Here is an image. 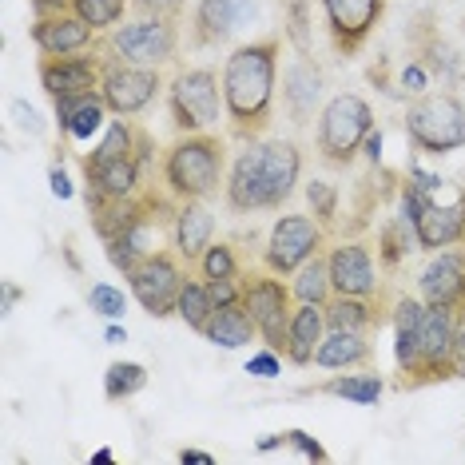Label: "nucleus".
<instances>
[{
	"instance_id": "obj_1",
	"label": "nucleus",
	"mask_w": 465,
	"mask_h": 465,
	"mask_svg": "<svg viewBox=\"0 0 465 465\" xmlns=\"http://www.w3.org/2000/svg\"><path fill=\"white\" fill-rule=\"evenodd\" d=\"M279 36H262L239 45L223 64V104L231 132L239 140H259L274 115V88H279Z\"/></svg>"
},
{
	"instance_id": "obj_2",
	"label": "nucleus",
	"mask_w": 465,
	"mask_h": 465,
	"mask_svg": "<svg viewBox=\"0 0 465 465\" xmlns=\"http://www.w3.org/2000/svg\"><path fill=\"white\" fill-rule=\"evenodd\" d=\"M163 192L187 203V199H211L219 183H227V143L211 132H183L163 152Z\"/></svg>"
},
{
	"instance_id": "obj_3",
	"label": "nucleus",
	"mask_w": 465,
	"mask_h": 465,
	"mask_svg": "<svg viewBox=\"0 0 465 465\" xmlns=\"http://www.w3.org/2000/svg\"><path fill=\"white\" fill-rule=\"evenodd\" d=\"M406 140L421 155H450L465 147V104L453 92H430L406 108Z\"/></svg>"
},
{
	"instance_id": "obj_4",
	"label": "nucleus",
	"mask_w": 465,
	"mask_h": 465,
	"mask_svg": "<svg viewBox=\"0 0 465 465\" xmlns=\"http://www.w3.org/2000/svg\"><path fill=\"white\" fill-rule=\"evenodd\" d=\"M374 132V108L358 92H338L319 112V155L331 167H351Z\"/></svg>"
},
{
	"instance_id": "obj_5",
	"label": "nucleus",
	"mask_w": 465,
	"mask_h": 465,
	"mask_svg": "<svg viewBox=\"0 0 465 465\" xmlns=\"http://www.w3.org/2000/svg\"><path fill=\"white\" fill-rule=\"evenodd\" d=\"M242 306H247L251 322L262 338V346L287 354L291 314H294V291L274 271H247L242 274Z\"/></svg>"
},
{
	"instance_id": "obj_6",
	"label": "nucleus",
	"mask_w": 465,
	"mask_h": 465,
	"mask_svg": "<svg viewBox=\"0 0 465 465\" xmlns=\"http://www.w3.org/2000/svg\"><path fill=\"white\" fill-rule=\"evenodd\" d=\"M167 108L179 132H211L219 115H227L223 76H215L211 68H183L167 84Z\"/></svg>"
},
{
	"instance_id": "obj_7",
	"label": "nucleus",
	"mask_w": 465,
	"mask_h": 465,
	"mask_svg": "<svg viewBox=\"0 0 465 465\" xmlns=\"http://www.w3.org/2000/svg\"><path fill=\"white\" fill-rule=\"evenodd\" d=\"M124 279H128L132 299L140 302L152 319H167V314H175L179 291H183V282H187V271H183V259L163 247V251H155V255H147L140 267L132 274H124Z\"/></svg>"
},
{
	"instance_id": "obj_8",
	"label": "nucleus",
	"mask_w": 465,
	"mask_h": 465,
	"mask_svg": "<svg viewBox=\"0 0 465 465\" xmlns=\"http://www.w3.org/2000/svg\"><path fill=\"white\" fill-rule=\"evenodd\" d=\"M326 247V227L311 215H279L271 227V239H267V251H262V262L267 271L291 279L302 262H311L314 255H322Z\"/></svg>"
},
{
	"instance_id": "obj_9",
	"label": "nucleus",
	"mask_w": 465,
	"mask_h": 465,
	"mask_svg": "<svg viewBox=\"0 0 465 465\" xmlns=\"http://www.w3.org/2000/svg\"><path fill=\"white\" fill-rule=\"evenodd\" d=\"M179 20L167 16H140L132 25H120L112 33V52L124 64H143V68H160L167 60H175L179 48Z\"/></svg>"
},
{
	"instance_id": "obj_10",
	"label": "nucleus",
	"mask_w": 465,
	"mask_h": 465,
	"mask_svg": "<svg viewBox=\"0 0 465 465\" xmlns=\"http://www.w3.org/2000/svg\"><path fill=\"white\" fill-rule=\"evenodd\" d=\"M338 56H358L386 16V0H319Z\"/></svg>"
},
{
	"instance_id": "obj_11",
	"label": "nucleus",
	"mask_w": 465,
	"mask_h": 465,
	"mask_svg": "<svg viewBox=\"0 0 465 465\" xmlns=\"http://www.w3.org/2000/svg\"><path fill=\"white\" fill-rule=\"evenodd\" d=\"M227 207L235 215H251V211H274V195H271V179H267V160H262V143L251 140L242 152L235 155L223 183Z\"/></svg>"
},
{
	"instance_id": "obj_12",
	"label": "nucleus",
	"mask_w": 465,
	"mask_h": 465,
	"mask_svg": "<svg viewBox=\"0 0 465 465\" xmlns=\"http://www.w3.org/2000/svg\"><path fill=\"white\" fill-rule=\"evenodd\" d=\"M458 314L450 306H430L421 314V370H418V386L433 382H450L453 378V331H458Z\"/></svg>"
},
{
	"instance_id": "obj_13",
	"label": "nucleus",
	"mask_w": 465,
	"mask_h": 465,
	"mask_svg": "<svg viewBox=\"0 0 465 465\" xmlns=\"http://www.w3.org/2000/svg\"><path fill=\"white\" fill-rule=\"evenodd\" d=\"M163 80H160V68H143V64H115L104 68V84H100V96L108 104L112 115H140L147 104L160 96Z\"/></svg>"
},
{
	"instance_id": "obj_14",
	"label": "nucleus",
	"mask_w": 465,
	"mask_h": 465,
	"mask_svg": "<svg viewBox=\"0 0 465 465\" xmlns=\"http://www.w3.org/2000/svg\"><path fill=\"white\" fill-rule=\"evenodd\" d=\"M104 68H108V60L84 56V52H68V56H40V88H45L52 100L88 96V92H100Z\"/></svg>"
},
{
	"instance_id": "obj_15",
	"label": "nucleus",
	"mask_w": 465,
	"mask_h": 465,
	"mask_svg": "<svg viewBox=\"0 0 465 465\" xmlns=\"http://www.w3.org/2000/svg\"><path fill=\"white\" fill-rule=\"evenodd\" d=\"M441 192V187H438ZM433 192L426 199V207L414 215V235H418V251H446V247H461L465 242V192L453 199H441Z\"/></svg>"
},
{
	"instance_id": "obj_16",
	"label": "nucleus",
	"mask_w": 465,
	"mask_h": 465,
	"mask_svg": "<svg viewBox=\"0 0 465 465\" xmlns=\"http://www.w3.org/2000/svg\"><path fill=\"white\" fill-rule=\"evenodd\" d=\"M418 294L430 306L465 311V247L433 251V259L418 274Z\"/></svg>"
},
{
	"instance_id": "obj_17",
	"label": "nucleus",
	"mask_w": 465,
	"mask_h": 465,
	"mask_svg": "<svg viewBox=\"0 0 465 465\" xmlns=\"http://www.w3.org/2000/svg\"><path fill=\"white\" fill-rule=\"evenodd\" d=\"M326 262H331L334 294H358V299H378L382 294L374 251L366 242H338V247L326 251Z\"/></svg>"
},
{
	"instance_id": "obj_18",
	"label": "nucleus",
	"mask_w": 465,
	"mask_h": 465,
	"mask_svg": "<svg viewBox=\"0 0 465 465\" xmlns=\"http://www.w3.org/2000/svg\"><path fill=\"white\" fill-rule=\"evenodd\" d=\"M421 314H426V299H414V294H401L394 302V314H390V326H394V362H398V386L414 390L418 370H421Z\"/></svg>"
},
{
	"instance_id": "obj_19",
	"label": "nucleus",
	"mask_w": 465,
	"mask_h": 465,
	"mask_svg": "<svg viewBox=\"0 0 465 465\" xmlns=\"http://www.w3.org/2000/svg\"><path fill=\"white\" fill-rule=\"evenodd\" d=\"M255 16V0H199L192 13V40L199 48H219Z\"/></svg>"
},
{
	"instance_id": "obj_20",
	"label": "nucleus",
	"mask_w": 465,
	"mask_h": 465,
	"mask_svg": "<svg viewBox=\"0 0 465 465\" xmlns=\"http://www.w3.org/2000/svg\"><path fill=\"white\" fill-rule=\"evenodd\" d=\"M322 68L311 56H294L287 72H282V108H287L291 124H311L326 104H322Z\"/></svg>"
},
{
	"instance_id": "obj_21",
	"label": "nucleus",
	"mask_w": 465,
	"mask_h": 465,
	"mask_svg": "<svg viewBox=\"0 0 465 465\" xmlns=\"http://www.w3.org/2000/svg\"><path fill=\"white\" fill-rule=\"evenodd\" d=\"M80 167H84V179H88V203L92 199H132V195H140L143 167H140L135 155H124V160H92V155H84Z\"/></svg>"
},
{
	"instance_id": "obj_22",
	"label": "nucleus",
	"mask_w": 465,
	"mask_h": 465,
	"mask_svg": "<svg viewBox=\"0 0 465 465\" xmlns=\"http://www.w3.org/2000/svg\"><path fill=\"white\" fill-rule=\"evenodd\" d=\"M215 242V215H211V207L203 199H187V203H179L175 219H172V247L175 255L187 262V267H199V259H203V251Z\"/></svg>"
},
{
	"instance_id": "obj_23",
	"label": "nucleus",
	"mask_w": 465,
	"mask_h": 465,
	"mask_svg": "<svg viewBox=\"0 0 465 465\" xmlns=\"http://www.w3.org/2000/svg\"><path fill=\"white\" fill-rule=\"evenodd\" d=\"M28 36H33V45L40 48V56H68V52L92 48L96 28H92L84 16H76V13H60V16L33 20Z\"/></svg>"
},
{
	"instance_id": "obj_24",
	"label": "nucleus",
	"mask_w": 465,
	"mask_h": 465,
	"mask_svg": "<svg viewBox=\"0 0 465 465\" xmlns=\"http://www.w3.org/2000/svg\"><path fill=\"white\" fill-rule=\"evenodd\" d=\"M326 338V306L319 302H294L291 334H287V362L291 366H314V351Z\"/></svg>"
},
{
	"instance_id": "obj_25",
	"label": "nucleus",
	"mask_w": 465,
	"mask_h": 465,
	"mask_svg": "<svg viewBox=\"0 0 465 465\" xmlns=\"http://www.w3.org/2000/svg\"><path fill=\"white\" fill-rule=\"evenodd\" d=\"M370 358H374V346H370L366 334H358V331H326L319 351H314V366L319 370H366Z\"/></svg>"
},
{
	"instance_id": "obj_26",
	"label": "nucleus",
	"mask_w": 465,
	"mask_h": 465,
	"mask_svg": "<svg viewBox=\"0 0 465 465\" xmlns=\"http://www.w3.org/2000/svg\"><path fill=\"white\" fill-rule=\"evenodd\" d=\"M262 160H267V179H271V195H274V211H279L299 187L302 175V155L291 140H267L262 143Z\"/></svg>"
},
{
	"instance_id": "obj_27",
	"label": "nucleus",
	"mask_w": 465,
	"mask_h": 465,
	"mask_svg": "<svg viewBox=\"0 0 465 465\" xmlns=\"http://www.w3.org/2000/svg\"><path fill=\"white\" fill-rule=\"evenodd\" d=\"M203 338L211 346H219V351H242V346L255 342L259 331H255V322H251L247 306L227 302V306H215L211 322L203 326Z\"/></svg>"
},
{
	"instance_id": "obj_28",
	"label": "nucleus",
	"mask_w": 465,
	"mask_h": 465,
	"mask_svg": "<svg viewBox=\"0 0 465 465\" xmlns=\"http://www.w3.org/2000/svg\"><path fill=\"white\" fill-rule=\"evenodd\" d=\"M302 394H326V398H342L351 401V406H378V398L386 394V382L382 374H374V370H362V374H334L326 378V382H314L306 386Z\"/></svg>"
},
{
	"instance_id": "obj_29",
	"label": "nucleus",
	"mask_w": 465,
	"mask_h": 465,
	"mask_svg": "<svg viewBox=\"0 0 465 465\" xmlns=\"http://www.w3.org/2000/svg\"><path fill=\"white\" fill-rule=\"evenodd\" d=\"M382 322L378 314V299H358V294H334L326 302V331H358L370 334Z\"/></svg>"
},
{
	"instance_id": "obj_30",
	"label": "nucleus",
	"mask_w": 465,
	"mask_h": 465,
	"mask_svg": "<svg viewBox=\"0 0 465 465\" xmlns=\"http://www.w3.org/2000/svg\"><path fill=\"white\" fill-rule=\"evenodd\" d=\"M291 291H294V302H319L326 306L334 299V282H331V262L326 255H314L311 262H302L299 271L291 274Z\"/></svg>"
},
{
	"instance_id": "obj_31",
	"label": "nucleus",
	"mask_w": 465,
	"mask_h": 465,
	"mask_svg": "<svg viewBox=\"0 0 465 465\" xmlns=\"http://www.w3.org/2000/svg\"><path fill=\"white\" fill-rule=\"evenodd\" d=\"M108 104H104L100 92H88V96H80V104L72 108L68 120H60V132L72 135V140H92L96 132L108 128Z\"/></svg>"
},
{
	"instance_id": "obj_32",
	"label": "nucleus",
	"mask_w": 465,
	"mask_h": 465,
	"mask_svg": "<svg viewBox=\"0 0 465 465\" xmlns=\"http://www.w3.org/2000/svg\"><path fill=\"white\" fill-rule=\"evenodd\" d=\"M175 314L183 319L187 331L203 334V326L211 322V314H215V299H211L207 279H187L183 282V291H179V302H175Z\"/></svg>"
},
{
	"instance_id": "obj_33",
	"label": "nucleus",
	"mask_w": 465,
	"mask_h": 465,
	"mask_svg": "<svg viewBox=\"0 0 465 465\" xmlns=\"http://www.w3.org/2000/svg\"><path fill=\"white\" fill-rule=\"evenodd\" d=\"M147 386V366L143 362H112L104 370V398L108 401H128Z\"/></svg>"
},
{
	"instance_id": "obj_34",
	"label": "nucleus",
	"mask_w": 465,
	"mask_h": 465,
	"mask_svg": "<svg viewBox=\"0 0 465 465\" xmlns=\"http://www.w3.org/2000/svg\"><path fill=\"white\" fill-rule=\"evenodd\" d=\"M135 143H140V128L128 115H120V120H112L104 128V140L96 143L92 160H124V155H135Z\"/></svg>"
},
{
	"instance_id": "obj_35",
	"label": "nucleus",
	"mask_w": 465,
	"mask_h": 465,
	"mask_svg": "<svg viewBox=\"0 0 465 465\" xmlns=\"http://www.w3.org/2000/svg\"><path fill=\"white\" fill-rule=\"evenodd\" d=\"M378 242H382V247H378V259H382L386 267H398V262L418 247L414 223H410V219H401V215L390 219V223L382 227V235H378Z\"/></svg>"
},
{
	"instance_id": "obj_36",
	"label": "nucleus",
	"mask_w": 465,
	"mask_h": 465,
	"mask_svg": "<svg viewBox=\"0 0 465 465\" xmlns=\"http://www.w3.org/2000/svg\"><path fill=\"white\" fill-rule=\"evenodd\" d=\"M128 5L132 0H72V13L88 20L96 33H108V28H115L124 20Z\"/></svg>"
},
{
	"instance_id": "obj_37",
	"label": "nucleus",
	"mask_w": 465,
	"mask_h": 465,
	"mask_svg": "<svg viewBox=\"0 0 465 465\" xmlns=\"http://www.w3.org/2000/svg\"><path fill=\"white\" fill-rule=\"evenodd\" d=\"M199 279H239V259L231 242H211L199 259Z\"/></svg>"
},
{
	"instance_id": "obj_38",
	"label": "nucleus",
	"mask_w": 465,
	"mask_h": 465,
	"mask_svg": "<svg viewBox=\"0 0 465 465\" xmlns=\"http://www.w3.org/2000/svg\"><path fill=\"white\" fill-rule=\"evenodd\" d=\"M88 306H92V314H100V319L120 322L124 311H128V294L120 287H112V282H96V287L88 291Z\"/></svg>"
},
{
	"instance_id": "obj_39",
	"label": "nucleus",
	"mask_w": 465,
	"mask_h": 465,
	"mask_svg": "<svg viewBox=\"0 0 465 465\" xmlns=\"http://www.w3.org/2000/svg\"><path fill=\"white\" fill-rule=\"evenodd\" d=\"M306 203H311L314 219H319L322 227H331L338 219V187L326 183V179H311V183H306Z\"/></svg>"
},
{
	"instance_id": "obj_40",
	"label": "nucleus",
	"mask_w": 465,
	"mask_h": 465,
	"mask_svg": "<svg viewBox=\"0 0 465 465\" xmlns=\"http://www.w3.org/2000/svg\"><path fill=\"white\" fill-rule=\"evenodd\" d=\"M282 25H287V36L299 56H311V33H306V0H287V16H282Z\"/></svg>"
},
{
	"instance_id": "obj_41",
	"label": "nucleus",
	"mask_w": 465,
	"mask_h": 465,
	"mask_svg": "<svg viewBox=\"0 0 465 465\" xmlns=\"http://www.w3.org/2000/svg\"><path fill=\"white\" fill-rule=\"evenodd\" d=\"M282 358H287V354H279V351H271V346H262V351H255V354L247 358V374H251V378H262V382H271V378L282 374Z\"/></svg>"
},
{
	"instance_id": "obj_42",
	"label": "nucleus",
	"mask_w": 465,
	"mask_h": 465,
	"mask_svg": "<svg viewBox=\"0 0 465 465\" xmlns=\"http://www.w3.org/2000/svg\"><path fill=\"white\" fill-rule=\"evenodd\" d=\"M8 115H13V124H16V128L25 132V135H45V132H48V124L40 120V112H36L28 100H13V104H8Z\"/></svg>"
},
{
	"instance_id": "obj_43",
	"label": "nucleus",
	"mask_w": 465,
	"mask_h": 465,
	"mask_svg": "<svg viewBox=\"0 0 465 465\" xmlns=\"http://www.w3.org/2000/svg\"><path fill=\"white\" fill-rule=\"evenodd\" d=\"M135 13L143 16H167V20H179V13H183V0H132Z\"/></svg>"
},
{
	"instance_id": "obj_44",
	"label": "nucleus",
	"mask_w": 465,
	"mask_h": 465,
	"mask_svg": "<svg viewBox=\"0 0 465 465\" xmlns=\"http://www.w3.org/2000/svg\"><path fill=\"white\" fill-rule=\"evenodd\" d=\"M211 299H215V306H227V302H239L242 299V274L239 279H211Z\"/></svg>"
},
{
	"instance_id": "obj_45",
	"label": "nucleus",
	"mask_w": 465,
	"mask_h": 465,
	"mask_svg": "<svg viewBox=\"0 0 465 465\" xmlns=\"http://www.w3.org/2000/svg\"><path fill=\"white\" fill-rule=\"evenodd\" d=\"M287 446H294L302 458H311V461H326V450L306 430H287Z\"/></svg>"
},
{
	"instance_id": "obj_46",
	"label": "nucleus",
	"mask_w": 465,
	"mask_h": 465,
	"mask_svg": "<svg viewBox=\"0 0 465 465\" xmlns=\"http://www.w3.org/2000/svg\"><path fill=\"white\" fill-rule=\"evenodd\" d=\"M48 192L56 199H72V195H76V187H72V179H68V172L60 163L48 167Z\"/></svg>"
},
{
	"instance_id": "obj_47",
	"label": "nucleus",
	"mask_w": 465,
	"mask_h": 465,
	"mask_svg": "<svg viewBox=\"0 0 465 465\" xmlns=\"http://www.w3.org/2000/svg\"><path fill=\"white\" fill-rule=\"evenodd\" d=\"M453 378H465V311L458 314V331H453Z\"/></svg>"
},
{
	"instance_id": "obj_48",
	"label": "nucleus",
	"mask_w": 465,
	"mask_h": 465,
	"mask_svg": "<svg viewBox=\"0 0 465 465\" xmlns=\"http://www.w3.org/2000/svg\"><path fill=\"white\" fill-rule=\"evenodd\" d=\"M60 13H72V0H33V16L36 20L60 16Z\"/></svg>"
},
{
	"instance_id": "obj_49",
	"label": "nucleus",
	"mask_w": 465,
	"mask_h": 465,
	"mask_svg": "<svg viewBox=\"0 0 465 465\" xmlns=\"http://www.w3.org/2000/svg\"><path fill=\"white\" fill-rule=\"evenodd\" d=\"M282 446H287V430H282V433H262V438L255 441L259 453H271V450H282Z\"/></svg>"
},
{
	"instance_id": "obj_50",
	"label": "nucleus",
	"mask_w": 465,
	"mask_h": 465,
	"mask_svg": "<svg viewBox=\"0 0 465 465\" xmlns=\"http://www.w3.org/2000/svg\"><path fill=\"white\" fill-rule=\"evenodd\" d=\"M175 458L183 461V465H215V458H211L207 450H179Z\"/></svg>"
},
{
	"instance_id": "obj_51",
	"label": "nucleus",
	"mask_w": 465,
	"mask_h": 465,
	"mask_svg": "<svg viewBox=\"0 0 465 465\" xmlns=\"http://www.w3.org/2000/svg\"><path fill=\"white\" fill-rule=\"evenodd\" d=\"M362 152H366V160H370V163L382 160V132H370V135H366V143H362Z\"/></svg>"
},
{
	"instance_id": "obj_52",
	"label": "nucleus",
	"mask_w": 465,
	"mask_h": 465,
	"mask_svg": "<svg viewBox=\"0 0 465 465\" xmlns=\"http://www.w3.org/2000/svg\"><path fill=\"white\" fill-rule=\"evenodd\" d=\"M20 294H25V291H20V287H16V282H13V279H5V314H13V311H16Z\"/></svg>"
},
{
	"instance_id": "obj_53",
	"label": "nucleus",
	"mask_w": 465,
	"mask_h": 465,
	"mask_svg": "<svg viewBox=\"0 0 465 465\" xmlns=\"http://www.w3.org/2000/svg\"><path fill=\"white\" fill-rule=\"evenodd\" d=\"M104 342H108V346H120V342H128V331H124L120 322H108V331H104Z\"/></svg>"
},
{
	"instance_id": "obj_54",
	"label": "nucleus",
	"mask_w": 465,
	"mask_h": 465,
	"mask_svg": "<svg viewBox=\"0 0 465 465\" xmlns=\"http://www.w3.org/2000/svg\"><path fill=\"white\" fill-rule=\"evenodd\" d=\"M92 461H96V465H112L115 453H112V450H96V453H92Z\"/></svg>"
},
{
	"instance_id": "obj_55",
	"label": "nucleus",
	"mask_w": 465,
	"mask_h": 465,
	"mask_svg": "<svg viewBox=\"0 0 465 465\" xmlns=\"http://www.w3.org/2000/svg\"><path fill=\"white\" fill-rule=\"evenodd\" d=\"M461 28H465V20H461Z\"/></svg>"
}]
</instances>
